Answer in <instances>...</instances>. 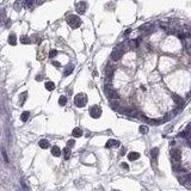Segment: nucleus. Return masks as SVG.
I'll return each mask as SVG.
<instances>
[{
  "instance_id": "39448f33",
  "label": "nucleus",
  "mask_w": 191,
  "mask_h": 191,
  "mask_svg": "<svg viewBox=\"0 0 191 191\" xmlns=\"http://www.w3.org/2000/svg\"><path fill=\"white\" fill-rule=\"evenodd\" d=\"M122 55H123L122 49L117 47V48H115V49L112 50V53H111V60H112V61H118V60L122 58Z\"/></svg>"
},
{
  "instance_id": "4468645a",
  "label": "nucleus",
  "mask_w": 191,
  "mask_h": 191,
  "mask_svg": "<svg viewBox=\"0 0 191 191\" xmlns=\"http://www.w3.org/2000/svg\"><path fill=\"white\" fill-rule=\"evenodd\" d=\"M158 155H159V148H153L152 150H150V157H152V159L153 160H157V158H158Z\"/></svg>"
},
{
  "instance_id": "6ab92c4d",
  "label": "nucleus",
  "mask_w": 191,
  "mask_h": 191,
  "mask_svg": "<svg viewBox=\"0 0 191 191\" xmlns=\"http://www.w3.org/2000/svg\"><path fill=\"white\" fill-rule=\"evenodd\" d=\"M23 2H25L24 0H16L15 2V10L16 11H20L22 6H23Z\"/></svg>"
},
{
  "instance_id": "7c9ffc66",
  "label": "nucleus",
  "mask_w": 191,
  "mask_h": 191,
  "mask_svg": "<svg viewBox=\"0 0 191 191\" xmlns=\"http://www.w3.org/2000/svg\"><path fill=\"white\" fill-rule=\"evenodd\" d=\"M74 145H75V141H74L73 139H72V140H68V142H67V147L72 148Z\"/></svg>"
},
{
  "instance_id": "9b49d317",
  "label": "nucleus",
  "mask_w": 191,
  "mask_h": 191,
  "mask_svg": "<svg viewBox=\"0 0 191 191\" xmlns=\"http://www.w3.org/2000/svg\"><path fill=\"white\" fill-rule=\"evenodd\" d=\"M135 111V109H133V108H123V109H119V112L121 114H124V115H132L133 112Z\"/></svg>"
},
{
  "instance_id": "c756f323",
  "label": "nucleus",
  "mask_w": 191,
  "mask_h": 191,
  "mask_svg": "<svg viewBox=\"0 0 191 191\" xmlns=\"http://www.w3.org/2000/svg\"><path fill=\"white\" fill-rule=\"evenodd\" d=\"M5 11H4V10H0V23H2V22H4V19H5V18H6V17H5Z\"/></svg>"
},
{
  "instance_id": "7ed1b4c3",
  "label": "nucleus",
  "mask_w": 191,
  "mask_h": 191,
  "mask_svg": "<svg viewBox=\"0 0 191 191\" xmlns=\"http://www.w3.org/2000/svg\"><path fill=\"white\" fill-rule=\"evenodd\" d=\"M104 92H105V96H106L110 100H117L118 98H119L118 93L115 91V90H112V87H111L110 85H106V86H105Z\"/></svg>"
},
{
  "instance_id": "ddd939ff",
  "label": "nucleus",
  "mask_w": 191,
  "mask_h": 191,
  "mask_svg": "<svg viewBox=\"0 0 191 191\" xmlns=\"http://www.w3.org/2000/svg\"><path fill=\"white\" fill-rule=\"evenodd\" d=\"M172 98H173L174 103L178 104V105H182V104L184 103V99H183L180 96H178V94H172Z\"/></svg>"
},
{
  "instance_id": "58836bf2",
  "label": "nucleus",
  "mask_w": 191,
  "mask_h": 191,
  "mask_svg": "<svg viewBox=\"0 0 191 191\" xmlns=\"http://www.w3.org/2000/svg\"><path fill=\"white\" fill-rule=\"evenodd\" d=\"M111 191H119V190H111Z\"/></svg>"
},
{
  "instance_id": "f8f14e48",
  "label": "nucleus",
  "mask_w": 191,
  "mask_h": 191,
  "mask_svg": "<svg viewBox=\"0 0 191 191\" xmlns=\"http://www.w3.org/2000/svg\"><path fill=\"white\" fill-rule=\"evenodd\" d=\"M38 146H40L41 148H43V149H47V148L49 147L50 145H49V141H48V140L42 139V140H40V142H38Z\"/></svg>"
},
{
  "instance_id": "0eeeda50",
  "label": "nucleus",
  "mask_w": 191,
  "mask_h": 191,
  "mask_svg": "<svg viewBox=\"0 0 191 191\" xmlns=\"http://www.w3.org/2000/svg\"><path fill=\"white\" fill-rule=\"evenodd\" d=\"M75 8H76L78 13L84 15V13H85V11H86V8H87V4H86L85 1H80V2H78V4H76Z\"/></svg>"
},
{
  "instance_id": "f03ea898",
  "label": "nucleus",
  "mask_w": 191,
  "mask_h": 191,
  "mask_svg": "<svg viewBox=\"0 0 191 191\" xmlns=\"http://www.w3.org/2000/svg\"><path fill=\"white\" fill-rule=\"evenodd\" d=\"M74 104L78 108H84L87 104V96L84 93H79L74 97Z\"/></svg>"
},
{
  "instance_id": "4c0bfd02",
  "label": "nucleus",
  "mask_w": 191,
  "mask_h": 191,
  "mask_svg": "<svg viewBox=\"0 0 191 191\" xmlns=\"http://www.w3.org/2000/svg\"><path fill=\"white\" fill-rule=\"evenodd\" d=\"M189 48H190V50H191V43H190V47H189Z\"/></svg>"
},
{
  "instance_id": "9d476101",
  "label": "nucleus",
  "mask_w": 191,
  "mask_h": 191,
  "mask_svg": "<svg viewBox=\"0 0 191 191\" xmlns=\"http://www.w3.org/2000/svg\"><path fill=\"white\" fill-rule=\"evenodd\" d=\"M118 146H119V142H118L117 140H109V141L106 142V145H105V147H106V148L118 147Z\"/></svg>"
},
{
  "instance_id": "473e14b6",
  "label": "nucleus",
  "mask_w": 191,
  "mask_h": 191,
  "mask_svg": "<svg viewBox=\"0 0 191 191\" xmlns=\"http://www.w3.org/2000/svg\"><path fill=\"white\" fill-rule=\"evenodd\" d=\"M121 166H122L124 170H129V166H128V164H127V162H122V164H121Z\"/></svg>"
},
{
  "instance_id": "ea45409f",
  "label": "nucleus",
  "mask_w": 191,
  "mask_h": 191,
  "mask_svg": "<svg viewBox=\"0 0 191 191\" xmlns=\"http://www.w3.org/2000/svg\"><path fill=\"white\" fill-rule=\"evenodd\" d=\"M190 130H191V125H190Z\"/></svg>"
},
{
  "instance_id": "72a5a7b5",
  "label": "nucleus",
  "mask_w": 191,
  "mask_h": 191,
  "mask_svg": "<svg viewBox=\"0 0 191 191\" xmlns=\"http://www.w3.org/2000/svg\"><path fill=\"white\" fill-rule=\"evenodd\" d=\"M184 178H185V180H188V182H191V173H188V174L184 177Z\"/></svg>"
},
{
  "instance_id": "a211bd4d",
  "label": "nucleus",
  "mask_w": 191,
  "mask_h": 191,
  "mask_svg": "<svg viewBox=\"0 0 191 191\" xmlns=\"http://www.w3.org/2000/svg\"><path fill=\"white\" fill-rule=\"evenodd\" d=\"M73 69H74V66H73V65H69V66H67V67H66V69H65V72H63V75H65V76H67V75L72 74Z\"/></svg>"
},
{
  "instance_id": "2eb2a0df",
  "label": "nucleus",
  "mask_w": 191,
  "mask_h": 191,
  "mask_svg": "<svg viewBox=\"0 0 191 191\" xmlns=\"http://www.w3.org/2000/svg\"><path fill=\"white\" fill-rule=\"evenodd\" d=\"M8 43L11 44V45H16L17 44V36H16L15 33H11L8 36Z\"/></svg>"
},
{
  "instance_id": "412c9836",
  "label": "nucleus",
  "mask_w": 191,
  "mask_h": 191,
  "mask_svg": "<svg viewBox=\"0 0 191 191\" xmlns=\"http://www.w3.org/2000/svg\"><path fill=\"white\" fill-rule=\"evenodd\" d=\"M63 155H65V159L68 160V159L71 158V148L69 147L65 148V149H63Z\"/></svg>"
},
{
  "instance_id": "6e6552de",
  "label": "nucleus",
  "mask_w": 191,
  "mask_h": 191,
  "mask_svg": "<svg viewBox=\"0 0 191 191\" xmlns=\"http://www.w3.org/2000/svg\"><path fill=\"white\" fill-rule=\"evenodd\" d=\"M110 106L115 111H119V109H121V104L118 100H110Z\"/></svg>"
},
{
  "instance_id": "f257e3e1",
  "label": "nucleus",
  "mask_w": 191,
  "mask_h": 191,
  "mask_svg": "<svg viewBox=\"0 0 191 191\" xmlns=\"http://www.w3.org/2000/svg\"><path fill=\"white\" fill-rule=\"evenodd\" d=\"M67 23L72 29H78L81 25V19L75 15H72L69 17H67Z\"/></svg>"
},
{
  "instance_id": "393cba45",
  "label": "nucleus",
  "mask_w": 191,
  "mask_h": 191,
  "mask_svg": "<svg viewBox=\"0 0 191 191\" xmlns=\"http://www.w3.org/2000/svg\"><path fill=\"white\" fill-rule=\"evenodd\" d=\"M26 97H28V93L26 92H23L22 94H20V103H19V105H23L24 104V102H25V99H26Z\"/></svg>"
},
{
  "instance_id": "dca6fc26",
  "label": "nucleus",
  "mask_w": 191,
  "mask_h": 191,
  "mask_svg": "<svg viewBox=\"0 0 191 191\" xmlns=\"http://www.w3.org/2000/svg\"><path fill=\"white\" fill-rule=\"evenodd\" d=\"M51 154H53L54 157H60V155H61V149H60L58 146H54V147L51 148Z\"/></svg>"
},
{
  "instance_id": "5701e85b",
  "label": "nucleus",
  "mask_w": 191,
  "mask_h": 191,
  "mask_svg": "<svg viewBox=\"0 0 191 191\" xmlns=\"http://www.w3.org/2000/svg\"><path fill=\"white\" fill-rule=\"evenodd\" d=\"M1 154H2L4 161L6 162V164H8V157H7V153H6V150H5V148L4 147H1Z\"/></svg>"
},
{
  "instance_id": "b1692460",
  "label": "nucleus",
  "mask_w": 191,
  "mask_h": 191,
  "mask_svg": "<svg viewBox=\"0 0 191 191\" xmlns=\"http://www.w3.org/2000/svg\"><path fill=\"white\" fill-rule=\"evenodd\" d=\"M59 104L61 106L66 105V104H67V97H66V96H61L59 98Z\"/></svg>"
},
{
  "instance_id": "20e7f679",
  "label": "nucleus",
  "mask_w": 191,
  "mask_h": 191,
  "mask_svg": "<svg viewBox=\"0 0 191 191\" xmlns=\"http://www.w3.org/2000/svg\"><path fill=\"white\" fill-rule=\"evenodd\" d=\"M88 111H90L91 117H93V118H99L100 116H102V109H100L98 105H93V106H91Z\"/></svg>"
},
{
  "instance_id": "bb28decb",
  "label": "nucleus",
  "mask_w": 191,
  "mask_h": 191,
  "mask_svg": "<svg viewBox=\"0 0 191 191\" xmlns=\"http://www.w3.org/2000/svg\"><path fill=\"white\" fill-rule=\"evenodd\" d=\"M33 0H25V2H24V5H25V7H28V8H31L32 6H33Z\"/></svg>"
},
{
  "instance_id": "4be33fe9",
  "label": "nucleus",
  "mask_w": 191,
  "mask_h": 191,
  "mask_svg": "<svg viewBox=\"0 0 191 191\" xmlns=\"http://www.w3.org/2000/svg\"><path fill=\"white\" fill-rule=\"evenodd\" d=\"M45 88H47L48 91H53V90L55 88V84H54L53 81H47V83H45Z\"/></svg>"
},
{
  "instance_id": "cd10ccee",
  "label": "nucleus",
  "mask_w": 191,
  "mask_h": 191,
  "mask_svg": "<svg viewBox=\"0 0 191 191\" xmlns=\"http://www.w3.org/2000/svg\"><path fill=\"white\" fill-rule=\"evenodd\" d=\"M139 130H140L141 134H147V133H148V128L146 127V125H141V127L139 128Z\"/></svg>"
},
{
  "instance_id": "2f4dec72",
  "label": "nucleus",
  "mask_w": 191,
  "mask_h": 191,
  "mask_svg": "<svg viewBox=\"0 0 191 191\" xmlns=\"http://www.w3.org/2000/svg\"><path fill=\"white\" fill-rule=\"evenodd\" d=\"M160 28L164 29V30H168V25H167V24H165V23H161V24H160Z\"/></svg>"
},
{
  "instance_id": "aec40b11",
  "label": "nucleus",
  "mask_w": 191,
  "mask_h": 191,
  "mask_svg": "<svg viewBox=\"0 0 191 191\" xmlns=\"http://www.w3.org/2000/svg\"><path fill=\"white\" fill-rule=\"evenodd\" d=\"M29 117H30V112L29 111H24V112L20 115V121H22V122H26V121L29 119Z\"/></svg>"
},
{
  "instance_id": "e433bc0d",
  "label": "nucleus",
  "mask_w": 191,
  "mask_h": 191,
  "mask_svg": "<svg viewBox=\"0 0 191 191\" xmlns=\"http://www.w3.org/2000/svg\"><path fill=\"white\" fill-rule=\"evenodd\" d=\"M130 32H132V30H130V29H128V30H125V32H124V35H125V36H128V35H129Z\"/></svg>"
},
{
  "instance_id": "f704fd0d",
  "label": "nucleus",
  "mask_w": 191,
  "mask_h": 191,
  "mask_svg": "<svg viewBox=\"0 0 191 191\" xmlns=\"http://www.w3.org/2000/svg\"><path fill=\"white\" fill-rule=\"evenodd\" d=\"M184 29L186 30V31H189V32L191 33V26L190 25H184Z\"/></svg>"
},
{
  "instance_id": "c9c22d12",
  "label": "nucleus",
  "mask_w": 191,
  "mask_h": 191,
  "mask_svg": "<svg viewBox=\"0 0 191 191\" xmlns=\"http://www.w3.org/2000/svg\"><path fill=\"white\" fill-rule=\"evenodd\" d=\"M53 65H54L55 67H60V66H61L60 62H58V61H53Z\"/></svg>"
},
{
  "instance_id": "423d86ee",
  "label": "nucleus",
  "mask_w": 191,
  "mask_h": 191,
  "mask_svg": "<svg viewBox=\"0 0 191 191\" xmlns=\"http://www.w3.org/2000/svg\"><path fill=\"white\" fill-rule=\"evenodd\" d=\"M180 155H182L180 149H178V148H173V149L171 150V157H172V160H173L174 162H179V161H180Z\"/></svg>"
},
{
  "instance_id": "f3484780",
  "label": "nucleus",
  "mask_w": 191,
  "mask_h": 191,
  "mask_svg": "<svg viewBox=\"0 0 191 191\" xmlns=\"http://www.w3.org/2000/svg\"><path fill=\"white\" fill-rule=\"evenodd\" d=\"M72 134H73L74 137H80V136H83V130L80 128H74Z\"/></svg>"
},
{
  "instance_id": "1a4fd4ad",
  "label": "nucleus",
  "mask_w": 191,
  "mask_h": 191,
  "mask_svg": "<svg viewBox=\"0 0 191 191\" xmlns=\"http://www.w3.org/2000/svg\"><path fill=\"white\" fill-rule=\"evenodd\" d=\"M140 158V153H137V152H130L129 154H128V159L130 160V161H135V160H137Z\"/></svg>"
},
{
  "instance_id": "a878e982",
  "label": "nucleus",
  "mask_w": 191,
  "mask_h": 191,
  "mask_svg": "<svg viewBox=\"0 0 191 191\" xmlns=\"http://www.w3.org/2000/svg\"><path fill=\"white\" fill-rule=\"evenodd\" d=\"M20 42L23 44H29L31 41H30V38L28 36H22V37H20Z\"/></svg>"
},
{
  "instance_id": "c85d7f7f",
  "label": "nucleus",
  "mask_w": 191,
  "mask_h": 191,
  "mask_svg": "<svg viewBox=\"0 0 191 191\" xmlns=\"http://www.w3.org/2000/svg\"><path fill=\"white\" fill-rule=\"evenodd\" d=\"M58 55V50H55V49H53V50H50V53H49V58H55Z\"/></svg>"
}]
</instances>
